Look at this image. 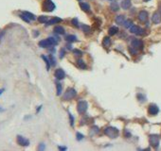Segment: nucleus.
<instances>
[{
	"label": "nucleus",
	"instance_id": "10",
	"mask_svg": "<svg viewBox=\"0 0 161 151\" xmlns=\"http://www.w3.org/2000/svg\"><path fill=\"white\" fill-rule=\"evenodd\" d=\"M55 78L59 80H61V79H65V77H66V73L64 72V70H62V69H57L56 71H55Z\"/></svg>",
	"mask_w": 161,
	"mask_h": 151
},
{
	"label": "nucleus",
	"instance_id": "37",
	"mask_svg": "<svg viewBox=\"0 0 161 151\" xmlns=\"http://www.w3.org/2000/svg\"><path fill=\"white\" fill-rule=\"evenodd\" d=\"M82 139H83V135L78 132V133H77V140H78V141H80V140H82Z\"/></svg>",
	"mask_w": 161,
	"mask_h": 151
},
{
	"label": "nucleus",
	"instance_id": "30",
	"mask_svg": "<svg viewBox=\"0 0 161 151\" xmlns=\"http://www.w3.org/2000/svg\"><path fill=\"white\" fill-rule=\"evenodd\" d=\"M81 29H82V30H83L84 33H89V32L91 31V29H90L88 26H85V25H83V26L81 27Z\"/></svg>",
	"mask_w": 161,
	"mask_h": 151
},
{
	"label": "nucleus",
	"instance_id": "23",
	"mask_svg": "<svg viewBox=\"0 0 161 151\" xmlns=\"http://www.w3.org/2000/svg\"><path fill=\"white\" fill-rule=\"evenodd\" d=\"M66 40L68 43H73V42L77 41V37L75 36V35H67L66 37Z\"/></svg>",
	"mask_w": 161,
	"mask_h": 151
},
{
	"label": "nucleus",
	"instance_id": "21",
	"mask_svg": "<svg viewBox=\"0 0 161 151\" xmlns=\"http://www.w3.org/2000/svg\"><path fill=\"white\" fill-rule=\"evenodd\" d=\"M110 9L113 11H117L119 10V6H118V4H117V2H112L111 5H110Z\"/></svg>",
	"mask_w": 161,
	"mask_h": 151
},
{
	"label": "nucleus",
	"instance_id": "7",
	"mask_svg": "<svg viewBox=\"0 0 161 151\" xmlns=\"http://www.w3.org/2000/svg\"><path fill=\"white\" fill-rule=\"evenodd\" d=\"M150 144L154 148H157L159 145V137L157 135H151L150 136Z\"/></svg>",
	"mask_w": 161,
	"mask_h": 151
},
{
	"label": "nucleus",
	"instance_id": "48",
	"mask_svg": "<svg viewBox=\"0 0 161 151\" xmlns=\"http://www.w3.org/2000/svg\"><path fill=\"white\" fill-rule=\"evenodd\" d=\"M4 111V109L0 108V111Z\"/></svg>",
	"mask_w": 161,
	"mask_h": 151
},
{
	"label": "nucleus",
	"instance_id": "44",
	"mask_svg": "<svg viewBox=\"0 0 161 151\" xmlns=\"http://www.w3.org/2000/svg\"><path fill=\"white\" fill-rule=\"evenodd\" d=\"M67 48H68V49H72V46H71L70 44H67Z\"/></svg>",
	"mask_w": 161,
	"mask_h": 151
},
{
	"label": "nucleus",
	"instance_id": "4",
	"mask_svg": "<svg viewBox=\"0 0 161 151\" xmlns=\"http://www.w3.org/2000/svg\"><path fill=\"white\" fill-rule=\"evenodd\" d=\"M87 106L88 104L86 101H80L78 103V105H77V111H78V112L80 113V114H83L86 111V110H87Z\"/></svg>",
	"mask_w": 161,
	"mask_h": 151
},
{
	"label": "nucleus",
	"instance_id": "46",
	"mask_svg": "<svg viewBox=\"0 0 161 151\" xmlns=\"http://www.w3.org/2000/svg\"><path fill=\"white\" fill-rule=\"evenodd\" d=\"M158 9H159V12L161 13V3L159 4V7H158Z\"/></svg>",
	"mask_w": 161,
	"mask_h": 151
},
{
	"label": "nucleus",
	"instance_id": "19",
	"mask_svg": "<svg viewBox=\"0 0 161 151\" xmlns=\"http://www.w3.org/2000/svg\"><path fill=\"white\" fill-rule=\"evenodd\" d=\"M108 32H109L110 36H114V35H116L118 32V29H117V27H111Z\"/></svg>",
	"mask_w": 161,
	"mask_h": 151
},
{
	"label": "nucleus",
	"instance_id": "2",
	"mask_svg": "<svg viewBox=\"0 0 161 151\" xmlns=\"http://www.w3.org/2000/svg\"><path fill=\"white\" fill-rule=\"evenodd\" d=\"M76 94H77L76 90L73 89V88H69V89L66 90V92L64 94V99L65 100H70V99H72L76 96Z\"/></svg>",
	"mask_w": 161,
	"mask_h": 151
},
{
	"label": "nucleus",
	"instance_id": "31",
	"mask_svg": "<svg viewBox=\"0 0 161 151\" xmlns=\"http://www.w3.org/2000/svg\"><path fill=\"white\" fill-rule=\"evenodd\" d=\"M129 51H130V53H131V55H137V54H138V49H136V48H134L133 46H131V47H129Z\"/></svg>",
	"mask_w": 161,
	"mask_h": 151
},
{
	"label": "nucleus",
	"instance_id": "26",
	"mask_svg": "<svg viewBox=\"0 0 161 151\" xmlns=\"http://www.w3.org/2000/svg\"><path fill=\"white\" fill-rule=\"evenodd\" d=\"M56 89H57V95H61L62 92H63V88H62V85L60 82L56 83Z\"/></svg>",
	"mask_w": 161,
	"mask_h": 151
},
{
	"label": "nucleus",
	"instance_id": "35",
	"mask_svg": "<svg viewBox=\"0 0 161 151\" xmlns=\"http://www.w3.org/2000/svg\"><path fill=\"white\" fill-rule=\"evenodd\" d=\"M69 114V120H70V125L73 127L74 126V117H73V115L71 114V113H68Z\"/></svg>",
	"mask_w": 161,
	"mask_h": 151
},
{
	"label": "nucleus",
	"instance_id": "42",
	"mask_svg": "<svg viewBox=\"0 0 161 151\" xmlns=\"http://www.w3.org/2000/svg\"><path fill=\"white\" fill-rule=\"evenodd\" d=\"M38 35H39V32H38L37 30H35V31H34V37L38 36Z\"/></svg>",
	"mask_w": 161,
	"mask_h": 151
},
{
	"label": "nucleus",
	"instance_id": "16",
	"mask_svg": "<svg viewBox=\"0 0 161 151\" xmlns=\"http://www.w3.org/2000/svg\"><path fill=\"white\" fill-rule=\"evenodd\" d=\"M125 22V16L122 14L120 15H117L116 17V23L118 24V25H123Z\"/></svg>",
	"mask_w": 161,
	"mask_h": 151
},
{
	"label": "nucleus",
	"instance_id": "41",
	"mask_svg": "<svg viewBox=\"0 0 161 151\" xmlns=\"http://www.w3.org/2000/svg\"><path fill=\"white\" fill-rule=\"evenodd\" d=\"M59 149L60 150H66V147H65V146H59Z\"/></svg>",
	"mask_w": 161,
	"mask_h": 151
},
{
	"label": "nucleus",
	"instance_id": "3",
	"mask_svg": "<svg viewBox=\"0 0 161 151\" xmlns=\"http://www.w3.org/2000/svg\"><path fill=\"white\" fill-rule=\"evenodd\" d=\"M43 10L46 11H53L55 10V4L51 0H46L43 4Z\"/></svg>",
	"mask_w": 161,
	"mask_h": 151
},
{
	"label": "nucleus",
	"instance_id": "6",
	"mask_svg": "<svg viewBox=\"0 0 161 151\" xmlns=\"http://www.w3.org/2000/svg\"><path fill=\"white\" fill-rule=\"evenodd\" d=\"M143 42L141 41V40H138V39H135V40H133L132 43H131V46H133L134 48H136V49H138V50H141V49H143Z\"/></svg>",
	"mask_w": 161,
	"mask_h": 151
},
{
	"label": "nucleus",
	"instance_id": "12",
	"mask_svg": "<svg viewBox=\"0 0 161 151\" xmlns=\"http://www.w3.org/2000/svg\"><path fill=\"white\" fill-rule=\"evenodd\" d=\"M39 46L43 47V48H46V47H50L52 46V43L49 42L48 39H46V40H42L39 42Z\"/></svg>",
	"mask_w": 161,
	"mask_h": 151
},
{
	"label": "nucleus",
	"instance_id": "5",
	"mask_svg": "<svg viewBox=\"0 0 161 151\" xmlns=\"http://www.w3.org/2000/svg\"><path fill=\"white\" fill-rule=\"evenodd\" d=\"M130 32L134 33V34H137V35H139V36H141V35H143L145 33L144 29H140L138 26H135V25H133L132 27L130 28Z\"/></svg>",
	"mask_w": 161,
	"mask_h": 151
},
{
	"label": "nucleus",
	"instance_id": "27",
	"mask_svg": "<svg viewBox=\"0 0 161 151\" xmlns=\"http://www.w3.org/2000/svg\"><path fill=\"white\" fill-rule=\"evenodd\" d=\"M38 21L40 22V23H43V24L47 23V21H48V17H47V16H45V15H42V16H40V17L38 18Z\"/></svg>",
	"mask_w": 161,
	"mask_h": 151
},
{
	"label": "nucleus",
	"instance_id": "34",
	"mask_svg": "<svg viewBox=\"0 0 161 151\" xmlns=\"http://www.w3.org/2000/svg\"><path fill=\"white\" fill-rule=\"evenodd\" d=\"M73 53L76 55V56H81V55H82V52H81L80 50H79V49H74Z\"/></svg>",
	"mask_w": 161,
	"mask_h": 151
},
{
	"label": "nucleus",
	"instance_id": "38",
	"mask_svg": "<svg viewBox=\"0 0 161 151\" xmlns=\"http://www.w3.org/2000/svg\"><path fill=\"white\" fill-rule=\"evenodd\" d=\"M49 60H50V63H51V65H55V60H54V58H53V56H49Z\"/></svg>",
	"mask_w": 161,
	"mask_h": 151
},
{
	"label": "nucleus",
	"instance_id": "9",
	"mask_svg": "<svg viewBox=\"0 0 161 151\" xmlns=\"http://www.w3.org/2000/svg\"><path fill=\"white\" fill-rule=\"evenodd\" d=\"M148 112L150 115H156L158 112H159V109L156 105L154 104H151L149 106V109H148Z\"/></svg>",
	"mask_w": 161,
	"mask_h": 151
},
{
	"label": "nucleus",
	"instance_id": "45",
	"mask_svg": "<svg viewBox=\"0 0 161 151\" xmlns=\"http://www.w3.org/2000/svg\"><path fill=\"white\" fill-rule=\"evenodd\" d=\"M3 92H4V89H0V95L3 94Z\"/></svg>",
	"mask_w": 161,
	"mask_h": 151
},
{
	"label": "nucleus",
	"instance_id": "1",
	"mask_svg": "<svg viewBox=\"0 0 161 151\" xmlns=\"http://www.w3.org/2000/svg\"><path fill=\"white\" fill-rule=\"evenodd\" d=\"M104 134L106 136L112 138V139H115L118 136V130L117 128H114V127H108L104 130Z\"/></svg>",
	"mask_w": 161,
	"mask_h": 151
},
{
	"label": "nucleus",
	"instance_id": "40",
	"mask_svg": "<svg viewBox=\"0 0 161 151\" xmlns=\"http://www.w3.org/2000/svg\"><path fill=\"white\" fill-rule=\"evenodd\" d=\"M64 56H65V50H64V49H61V50H60V58L63 59Z\"/></svg>",
	"mask_w": 161,
	"mask_h": 151
},
{
	"label": "nucleus",
	"instance_id": "13",
	"mask_svg": "<svg viewBox=\"0 0 161 151\" xmlns=\"http://www.w3.org/2000/svg\"><path fill=\"white\" fill-rule=\"evenodd\" d=\"M152 21L154 24H159L161 22V13L160 12H154L152 16Z\"/></svg>",
	"mask_w": 161,
	"mask_h": 151
},
{
	"label": "nucleus",
	"instance_id": "33",
	"mask_svg": "<svg viewBox=\"0 0 161 151\" xmlns=\"http://www.w3.org/2000/svg\"><path fill=\"white\" fill-rule=\"evenodd\" d=\"M47 39H48V40H49V42L52 43V45H55V44H57V43H58V42L56 41V39H55V38H53V37H48Z\"/></svg>",
	"mask_w": 161,
	"mask_h": 151
},
{
	"label": "nucleus",
	"instance_id": "39",
	"mask_svg": "<svg viewBox=\"0 0 161 151\" xmlns=\"http://www.w3.org/2000/svg\"><path fill=\"white\" fill-rule=\"evenodd\" d=\"M46 146H45V144H40L39 147H38V150H45Z\"/></svg>",
	"mask_w": 161,
	"mask_h": 151
},
{
	"label": "nucleus",
	"instance_id": "24",
	"mask_svg": "<svg viewBox=\"0 0 161 151\" xmlns=\"http://www.w3.org/2000/svg\"><path fill=\"white\" fill-rule=\"evenodd\" d=\"M23 14H25L28 18H29V20H35L36 19V17H35V15L32 14L31 12H29V11H23Z\"/></svg>",
	"mask_w": 161,
	"mask_h": 151
},
{
	"label": "nucleus",
	"instance_id": "32",
	"mask_svg": "<svg viewBox=\"0 0 161 151\" xmlns=\"http://www.w3.org/2000/svg\"><path fill=\"white\" fill-rule=\"evenodd\" d=\"M20 18H21L22 20H24L25 22H27V23H30V21H31V20H29V18H28L25 14H23V13L22 14H20Z\"/></svg>",
	"mask_w": 161,
	"mask_h": 151
},
{
	"label": "nucleus",
	"instance_id": "14",
	"mask_svg": "<svg viewBox=\"0 0 161 151\" xmlns=\"http://www.w3.org/2000/svg\"><path fill=\"white\" fill-rule=\"evenodd\" d=\"M131 5H132L131 0H123V1L121 2V8H122L123 10H128V9H130Z\"/></svg>",
	"mask_w": 161,
	"mask_h": 151
},
{
	"label": "nucleus",
	"instance_id": "18",
	"mask_svg": "<svg viewBox=\"0 0 161 151\" xmlns=\"http://www.w3.org/2000/svg\"><path fill=\"white\" fill-rule=\"evenodd\" d=\"M54 32L56 33V34H60V35H62V34H65V29L63 28V27H61V26H57V27H55L54 28Z\"/></svg>",
	"mask_w": 161,
	"mask_h": 151
},
{
	"label": "nucleus",
	"instance_id": "47",
	"mask_svg": "<svg viewBox=\"0 0 161 151\" xmlns=\"http://www.w3.org/2000/svg\"><path fill=\"white\" fill-rule=\"evenodd\" d=\"M41 108H42V106H39V108L37 109V112H38V111H39L41 110Z\"/></svg>",
	"mask_w": 161,
	"mask_h": 151
},
{
	"label": "nucleus",
	"instance_id": "25",
	"mask_svg": "<svg viewBox=\"0 0 161 151\" xmlns=\"http://www.w3.org/2000/svg\"><path fill=\"white\" fill-rule=\"evenodd\" d=\"M77 64H78V66L80 67V69H85L86 68V64L84 63V61L82 60H77Z\"/></svg>",
	"mask_w": 161,
	"mask_h": 151
},
{
	"label": "nucleus",
	"instance_id": "15",
	"mask_svg": "<svg viewBox=\"0 0 161 151\" xmlns=\"http://www.w3.org/2000/svg\"><path fill=\"white\" fill-rule=\"evenodd\" d=\"M80 7L83 11H86V12L90 11V6H89V4L85 3V2H80Z\"/></svg>",
	"mask_w": 161,
	"mask_h": 151
},
{
	"label": "nucleus",
	"instance_id": "28",
	"mask_svg": "<svg viewBox=\"0 0 161 151\" xmlns=\"http://www.w3.org/2000/svg\"><path fill=\"white\" fill-rule=\"evenodd\" d=\"M98 132H99V128H98V127H93V128H91V130H90V136L95 135Z\"/></svg>",
	"mask_w": 161,
	"mask_h": 151
},
{
	"label": "nucleus",
	"instance_id": "11",
	"mask_svg": "<svg viewBox=\"0 0 161 151\" xmlns=\"http://www.w3.org/2000/svg\"><path fill=\"white\" fill-rule=\"evenodd\" d=\"M138 20L140 22H146L148 20V12L146 10H141L138 13Z\"/></svg>",
	"mask_w": 161,
	"mask_h": 151
},
{
	"label": "nucleus",
	"instance_id": "20",
	"mask_svg": "<svg viewBox=\"0 0 161 151\" xmlns=\"http://www.w3.org/2000/svg\"><path fill=\"white\" fill-rule=\"evenodd\" d=\"M103 46L104 47H109L110 45H111V40H110V38L109 37H105L104 39H103Z\"/></svg>",
	"mask_w": 161,
	"mask_h": 151
},
{
	"label": "nucleus",
	"instance_id": "8",
	"mask_svg": "<svg viewBox=\"0 0 161 151\" xmlns=\"http://www.w3.org/2000/svg\"><path fill=\"white\" fill-rule=\"evenodd\" d=\"M17 143L19 145H21V146H28L29 145V141L28 139H26V138H24L23 136L21 135H18L17 136Z\"/></svg>",
	"mask_w": 161,
	"mask_h": 151
},
{
	"label": "nucleus",
	"instance_id": "29",
	"mask_svg": "<svg viewBox=\"0 0 161 151\" xmlns=\"http://www.w3.org/2000/svg\"><path fill=\"white\" fill-rule=\"evenodd\" d=\"M133 22H132V20H125V22H124V27L126 28V29H130L131 27H132L133 25Z\"/></svg>",
	"mask_w": 161,
	"mask_h": 151
},
{
	"label": "nucleus",
	"instance_id": "36",
	"mask_svg": "<svg viewBox=\"0 0 161 151\" xmlns=\"http://www.w3.org/2000/svg\"><path fill=\"white\" fill-rule=\"evenodd\" d=\"M72 24H73L75 27H77V28H78V27H79V22H78V19H77V18H74L73 20H72Z\"/></svg>",
	"mask_w": 161,
	"mask_h": 151
},
{
	"label": "nucleus",
	"instance_id": "43",
	"mask_svg": "<svg viewBox=\"0 0 161 151\" xmlns=\"http://www.w3.org/2000/svg\"><path fill=\"white\" fill-rule=\"evenodd\" d=\"M125 134H126V136L127 137H130V133H129L127 130H125Z\"/></svg>",
	"mask_w": 161,
	"mask_h": 151
},
{
	"label": "nucleus",
	"instance_id": "49",
	"mask_svg": "<svg viewBox=\"0 0 161 151\" xmlns=\"http://www.w3.org/2000/svg\"><path fill=\"white\" fill-rule=\"evenodd\" d=\"M143 1H145V2H147V1H149V0H143Z\"/></svg>",
	"mask_w": 161,
	"mask_h": 151
},
{
	"label": "nucleus",
	"instance_id": "22",
	"mask_svg": "<svg viewBox=\"0 0 161 151\" xmlns=\"http://www.w3.org/2000/svg\"><path fill=\"white\" fill-rule=\"evenodd\" d=\"M42 59L45 60V63H46V70L48 71L49 69H50V65H51V63H50V60H49V59L48 58H46V56H42Z\"/></svg>",
	"mask_w": 161,
	"mask_h": 151
},
{
	"label": "nucleus",
	"instance_id": "17",
	"mask_svg": "<svg viewBox=\"0 0 161 151\" xmlns=\"http://www.w3.org/2000/svg\"><path fill=\"white\" fill-rule=\"evenodd\" d=\"M60 22H62V19H61V18H59V17H54V18H52L50 20H48L47 23H46V25H47V26H50V25H54V24L60 23Z\"/></svg>",
	"mask_w": 161,
	"mask_h": 151
}]
</instances>
